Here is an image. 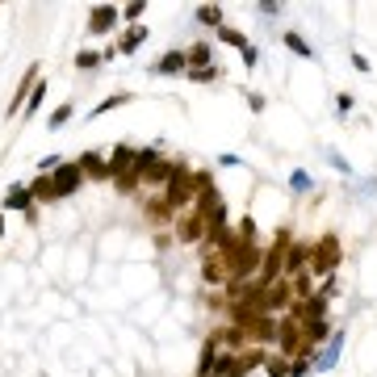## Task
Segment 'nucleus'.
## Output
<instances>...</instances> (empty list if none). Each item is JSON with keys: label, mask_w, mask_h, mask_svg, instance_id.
Here are the masks:
<instances>
[{"label": "nucleus", "mask_w": 377, "mask_h": 377, "mask_svg": "<svg viewBox=\"0 0 377 377\" xmlns=\"http://www.w3.org/2000/svg\"><path fill=\"white\" fill-rule=\"evenodd\" d=\"M80 189H84V172H80L75 163H63V168H55L51 176H34V180H30V193H34L38 206H55V202H63V197H75Z\"/></svg>", "instance_id": "1"}, {"label": "nucleus", "mask_w": 377, "mask_h": 377, "mask_svg": "<svg viewBox=\"0 0 377 377\" xmlns=\"http://www.w3.org/2000/svg\"><path fill=\"white\" fill-rule=\"evenodd\" d=\"M306 268L314 277H335V268H340V243H335V235H327V239H319L310 247V264Z\"/></svg>", "instance_id": "2"}, {"label": "nucleus", "mask_w": 377, "mask_h": 377, "mask_svg": "<svg viewBox=\"0 0 377 377\" xmlns=\"http://www.w3.org/2000/svg\"><path fill=\"white\" fill-rule=\"evenodd\" d=\"M344 344H348V331H344V327H335V331H331V340H327L323 348H314V352H310L314 373H331V369L340 365V357H344Z\"/></svg>", "instance_id": "3"}, {"label": "nucleus", "mask_w": 377, "mask_h": 377, "mask_svg": "<svg viewBox=\"0 0 377 377\" xmlns=\"http://www.w3.org/2000/svg\"><path fill=\"white\" fill-rule=\"evenodd\" d=\"M0 210H4V214H8V210H17V214L34 218V214H38V202H34L30 185H8V189H4V197H0Z\"/></svg>", "instance_id": "4"}, {"label": "nucleus", "mask_w": 377, "mask_h": 377, "mask_svg": "<svg viewBox=\"0 0 377 377\" xmlns=\"http://www.w3.org/2000/svg\"><path fill=\"white\" fill-rule=\"evenodd\" d=\"M118 21H122V8L118 4H92L88 8V34H113L118 30Z\"/></svg>", "instance_id": "5"}, {"label": "nucleus", "mask_w": 377, "mask_h": 377, "mask_svg": "<svg viewBox=\"0 0 377 377\" xmlns=\"http://www.w3.org/2000/svg\"><path fill=\"white\" fill-rule=\"evenodd\" d=\"M75 168L84 172V180H109V155H101V151H80Z\"/></svg>", "instance_id": "6"}, {"label": "nucleus", "mask_w": 377, "mask_h": 377, "mask_svg": "<svg viewBox=\"0 0 377 377\" xmlns=\"http://www.w3.org/2000/svg\"><path fill=\"white\" fill-rule=\"evenodd\" d=\"M38 80H42V75H38V63H30V72L17 80V88H13V101H8V109H4L8 118H17V113L25 109L21 101H30V92H34V84H38Z\"/></svg>", "instance_id": "7"}, {"label": "nucleus", "mask_w": 377, "mask_h": 377, "mask_svg": "<svg viewBox=\"0 0 377 377\" xmlns=\"http://www.w3.org/2000/svg\"><path fill=\"white\" fill-rule=\"evenodd\" d=\"M147 72L151 75H185L189 72V55H185V51H163Z\"/></svg>", "instance_id": "8"}, {"label": "nucleus", "mask_w": 377, "mask_h": 377, "mask_svg": "<svg viewBox=\"0 0 377 377\" xmlns=\"http://www.w3.org/2000/svg\"><path fill=\"white\" fill-rule=\"evenodd\" d=\"M314 319H327V298L314 290L306 302H298L294 306V323H314Z\"/></svg>", "instance_id": "9"}, {"label": "nucleus", "mask_w": 377, "mask_h": 377, "mask_svg": "<svg viewBox=\"0 0 377 377\" xmlns=\"http://www.w3.org/2000/svg\"><path fill=\"white\" fill-rule=\"evenodd\" d=\"M135 155H139V147H130V143H118V147L109 151V180L113 176H126L135 168Z\"/></svg>", "instance_id": "10"}, {"label": "nucleus", "mask_w": 377, "mask_h": 377, "mask_svg": "<svg viewBox=\"0 0 377 377\" xmlns=\"http://www.w3.org/2000/svg\"><path fill=\"white\" fill-rule=\"evenodd\" d=\"M319 151H323V159H327V163H331V168H335V172H340L344 180H357V168H352V163L344 159V151H340V147H331V143H323Z\"/></svg>", "instance_id": "11"}, {"label": "nucleus", "mask_w": 377, "mask_h": 377, "mask_svg": "<svg viewBox=\"0 0 377 377\" xmlns=\"http://www.w3.org/2000/svg\"><path fill=\"white\" fill-rule=\"evenodd\" d=\"M143 42H147V25H130V30H126L113 47H118V55H135Z\"/></svg>", "instance_id": "12"}, {"label": "nucleus", "mask_w": 377, "mask_h": 377, "mask_svg": "<svg viewBox=\"0 0 377 377\" xmlns=\"http://www.w3.org/2000/svg\"><path fill=\"white\" fill-rule=\"evenodd\" d=\"M185 55H189V72H197V68H214V42H193Z\"/></svg>", "instance_id": "13"}, {"label": "nucleus", "mask_w": 377, "mask_h": 377, "mask_svg": "<svg viewBox=\"0 0 377 377\" xmlns=\"http://www.w3.org/2000/svg\"><path fill=\"white\" fill-rule=\"evenodd\" d=\"M130 101H135V92H126V88H122V92H113V97H105L101 105H92V109H88V118H105V113H113V109H122V105H130Z\"/></svg>", "instance_id": "14"}, {"label": "nucleus", "mask_w": 377, "mask_h": 377, "mask_svg": "<svg viewBox=\"0 0 377 377\" xmlns=\"http://www.w3.org/2000/svg\"><path fill=\"white\" fill-rule=\"evenodd\" d=\"M72 118H75V101H63L59 109H51V113H47V130H63Z\"/></svg>", "instance_id": "15"}, {"label": "nucleus", "mask_w": 377, "mask_h": 377, "mask_svg": "<svg viewBox=\"0 0 377 377\" xmlns=\"http://www.w3.org/2000/svg\"><path fill=\"white\" fill-rule=\"evenodd\" d=\"M281 42H285V47H290L294 55H302V59H314V47H310V42L302 38L298 30H281Z\"/></svg>", "instance_id": "16"}, {"label": "nucleus", "mask_w": 377, "mask_h": 377, "mask_svg": "<svg viewBox=\"0 0 377 377\" xmlns=\"http://www.w3.org/2000/svg\"><path fill=\"white\" fill-rule=\"evenodd\" d=\"M143 214H147V223H176V214L168 210V202H163V197L143 202Z\"/></svg>", "instance_id": "17"}, {"label": "nucleus", "mask_w": 377, "mask_h": 377, "mask_svg": "<svg viewBox=\"0 0 377 377\" xmlns=\"http://www.w3.org/2000/svg\"><path fill=\"white\" fill-rule=\"evenodd\" d=\"M218 42H226V47H235L239 55H243V51L252 47V38H247L243 30H230V25H218Z\"/></svg>", "instance_id": "18"}, {"label": "nucleus", "mask_w": 377, "mask_h": 377, "mask_svg": "<svg viewBox=\"0 0 377 377\" xmlns=\"http://www.w3.org/2000/svg\"><path fill=\"white\" fill-rule=\"evenodd\" d=\"M193 17H197V25H210V30L223 25V8H218V4H197Z\"/></svg>", "instance_id": "19"}, {"label": "nucleus", "mask_w": 377, "mask_h": 377, "mask_svg": "<svg viewBox=\"0 0 377 377\" xmlns=\"http://www.w3.org/2000/svg\"><path fill=\"white\" fill-rule=\"evenodd\" d=\"M51 97V88H47V80H38L34 84V92H30V101H25V109H21V118H34L38 109H42V101Z\"/></svg>", "instance_id": "20"}, {"label": "nucleus", "mask_w": 377, "mask_h": 377, "mask_svg": "<svg viewBox=\"0 0 377 377\" xmlns=\"http://www.w3.org/2000/svg\"><path fill=\"white\" fill-rule=\"evenodd\" d=\"M290 193H298V197L314 193V176H310L306 168H294V172H290Z\"/></svg>", "instance_id": "21"}, {"label": "nucleus", "mask_w": 377, "mask_h": 377, "mask_svg": "<svg viewBox=\"0 0 377 377\" xmlns=\"http://www.w3.org/2000/svg\"><path fill=\"white\" fill-rule=\"evenodd\" d=\"M101 63V51H75V72H97Z\"/></svg>", "instance_id": "22"}, {"label": "nucleus", "mask_w": 377, "mask_h": 377, "mask_svg": "<svg viewBox=\"0 0 377 377\" xmlns=\"http://www.w3.org/2000/svg\"><path fill=\"white\" fill-rule=\"evenodd\" d=\"M185 75H189L193 84H218V80H223V68L214 63V68H197V72H185Z\"/></svg>", "instance_id": "23"}, {"label": "nucleus", "mask_w": 377, "mask_h": 377, "mask_svg": "<svg viewBox=\"0 0 377 377\" xmlns=\"http://www.w3.org/2000/svg\"><path fill=\"white\" fill-rule=\"evenodd\" d=\"M264 373H268V377H290V361H285V357H277V352H268Z\"/></svg>", "instance_id": "24"}, {"label": "nucleus", "mask_w": 377, "mask_h": 377, "mask_svg": "<svg viewBox=\"0 0 377 377\" xmlns=\"http://www.w3.org/2000/svg\"><path fill=\"white\" fill-rule=\"evenodd\" d=\"M352 109H357V97H352V92H335V113H340V118H348Z\"/></svg>", "instance_id": "25"}, {"label": "nucleus", "mask_w": 377, "mask_h": 377, "mask_svg": "<svg viewBox=\"0 0 377 377\" xmlns=\"http://www.w3.org/2000/svg\"><path fill=\"white\" fill-rule=\"evenodd\" d=\"M63 163H68L63 155H42V159H38V176H51V172H55V168H63Z\"/></svg>", "instance_id": "26"}, {"label": "nucleus", "mask_w": 377, "mask_h": 377, "mask_svg": "<svg viewBox=\"0 0 377 377\" xmlns=\"http://www.w3.org/2000/svg\"><path fill=\"white\" fill-rule=\"evenodd\" d=\"M310 373H314L310 357H294V361H290V377H310Z\"/></svg>", "instance_id": "27"}, {"label": "nucleus", "mask_w": 377, "mask_h": 377, "mask_svg": "<svg viewBox=\"0 0 377 377\" xmlns=\"http://www.w3.org/2000/svg\"><path fill=\"white\" fill-rule=\"evenodd\" d=\"M143 13H147V4H139V0H135V4H126V8H122V17H126V21H130V25H143Z\"/></svg>", "instance_id": "28"}, {"label": "nucleus", "mask_w": 377, "mask_h": 377, "mask_svg": "<svg viewBox=\"0 0 377 377\" xmlns=\"http://www.w3.org/2000/svg\"><path fill=\"white\" fill-rule=\"evenodd\" d=\"M243 97H247V109H252V113H264V109H268V97H264V92H243Z\"/></svg>", "instance_id": "29"}, {"label": "nucleus", "mask_w": 377, "mask_h": 377, "mask_svg": "<svg viewBox=\"0 0 377 377\" xmlns=\"http://www.w3.org/2000/svg\"><path fill=\"white\" fill-rule=\"evenodd\" d=\"M256 13H260V17H281V4H273V0H260V4H256Z\"/></svg>", "instance_id": "30"}, {"label": "nucleus", "mask_w": 377, "mask_h": 377, "mask_svg": "<svg viewBox=\"0 0 377 377\" xmlns=\"http://www.w3.org/2000/svg\"><path fill=\"white\" fill-rule=\"evenodd\" d=\"M352 68H357L361 75H369V72H373V63H369V59H365L361 51H352Z\"/></svg>", "instance_id": "31"}, {"label": "nucleus", "mask_w": 377, "mask_h": 377, "mask_svg": "<svg viewBox=\"0 0 377 377\" xmlns=\"http://www.w3.org/2000/svg\"><path fill=\"white\" fill-rule=\"evenodd\" d=\"M214 163H218V168H243V159H239L235 151H226V155H218Z\"/></svg>", "instance_id": "32"}, {"label": "nucleus", "mask_w": 377, "mask_h": 377, "mask_svg": "<svg viewBox=\"0 0 377 377\" xmlns=\"http://www.w3.org/2000/svg\"><path fill=\"white\" fill-rule=\"evenodd\" d=\"M256 63H260V47H247V51H243V68L256 72Z\"/></svg>", "instance_id": "33"}, {"label": "nucleus", "mask_w": 377, "mask_h": 377, "mask_svg": "<svg viewBox=\"0 0 377 377\" xmlns=\"http://www.w3.org/2000/svg\"><path fill=\"white\" fill-rule=\"evenodd\" d=\"M0 235H4V210H0Z\"/></svg>", "instance_id": "34"}]
</instances>
